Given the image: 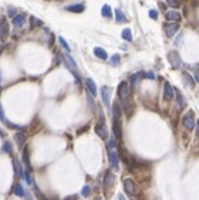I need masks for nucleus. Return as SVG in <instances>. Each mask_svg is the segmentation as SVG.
Masks as SVG:
<instances>
[{"label": "nucleus", "mask_w": 199, "mask_h": 200, "mask_svg": "<svg viewBox=\"0 0 199 200\" xmlns=\"http://www.w3.org/2000/svg\"><path fill=\"white\" fill-rule=\"evenodd\" d=\"M7 36H9V23L3 19L0 21V41L6 40Z\"/></svg>", "instance_id": "f8f14e48"}, {"label": "nucleus", "mask_w": 199, "mask_h": 200, "mask_svg": "<svg viewBox=\"0 0 199 200\" xmlns=\"http://www.w3.org/2000/svg\"><path fill=\"white\" fill-rule=\"evenodd\" d=\"M40 26H43V21L40 19H37V17H34V16H32L30 17V28H36V27H40Z\"/></svg>", "instance_id": "a878e982"}, {"label": "nucleus", "mask_w": 199, "mask_h": 200, "mask_svg": "<svg viewBox=\"0 0 199 200\" xmlns=\"http://www.w3.org/2000/svg\"><path fill=\"white\" fill-rule=\"evenodd\" d=\"M0 84H2V73H0Z\"/></svg>", "instance_id": "49530a36"}, {"label": "nucleus", "mask_w": 199, "mask_h": 200, "mask_svg": "<svg viewBox=\"0 0 199 200\" xmlns=\"http://www.w3.org/2000/svg\"><path fill=\"white\" fill-rule=\"evenodd\" d=\"M94 131H95V134H97L101 139H107V138H108V131H107V126H105L104 119H100V122L95 125Z\"/></svg>", "instance_id": "39448f33"}, {"label": "nucleus", "mask_w": 199, "mask_h": 200, "mask_svg": "<svg viewBox=\"0 0 199 200\" xmlns=\"http://www.w3.org/2000/svg\"><path fill=\"white\" fill-rule=\"evenodd\" d=\"M196 135H199V121H198V129H196Z\"/></svg>", "instance_id": "a18cd8bd"}, {"label": "nucleus", "mask_w": 199, "mask_h": 200, "mask_svg": "<svg viewBox=\"0 0 199 200\" xmlns=\"http://www.w3.org/2000/svg\"><path fill=\"white\" fill-rule=\"evenodd\" d=\"M121 116H122V105L121 102L115 101L112 105V119H121Z\"/></svg>", "instance_id": "ddd939ff"}, {"label": "nucleus", "mask_w": 199, "mask_h": 200, "mask_svg": "<svg viewBox=\"0 0 199 200\" xmlns=\"http://www.w3.org/2000/svg\"><path fill=\"white\" fill-rule=\"evenodd\" d=\"M0 121L3 122V124H6V122H7V119H6V116H5V111H3V107H2V104H0Z\"/></svg>", "instance_id": "e433bc0d"}, {"label": "nucleus", "mask_w": 199, "mask_h": 200, "mask_svg": "<svg viewBox=\"0 0 199 200\" xmlns=\"http://www.w3.org/2000/svg\"><path fill=\"white\" fill-rule=\"evenodd\" d=\"M167 3L171 6V7H174V9H178V7L181 6L179 0H167Z\"/></svg>", "instance_id": "f704fd0d"}, {"label": "nucleus", "mask_w": 199, "mask_h": 200, "mask_svg": "<svg viewBox=\"0 0 199 200\" xmlns=\"http://www.w3.org/2000/svg\"><path fill=\"white\" fill-rule=\"evenodd\" d=\"M110 63H111V65H114V67H117V65L121 63V57L118 56V54H114V56L111 57V60H110Z\"/></svg>", "instance_id": "c756f323"}, {"label": "nucleus", "mask_w": 199, "mask_h": 200, "mask_svg": "<svg viewBox=\"0 0 199 200\" xmlns=\"http://www.w3.org/2000/svg\"><path fill=\"white\" fill-rule=\"evenodd\" d=\"M101 14H102V17H107V19H111V16H112V11H111V7L108 5H104L102 6V9H101Z\"/></svg>", "instance_id": "393cba45"}, {"label": "nucleus", "mask_w": 199, "mask_h": 200, "mask_svg": "<svg viewBox=\"0 0 199 200\" xmlns=\"http://www.w3.org/2000/svg\"><path fill=\"white\" fill-rule=\"evenodd\" d=\"M165 17H167L168 21H172V23H179L181 21V14L178 13L176 10H169V11H167Z\"/></svg>", "instance_id": "2eb2a0df"}, {"label": "nucleus", "mask_w": 199, "mask_h": 200, "mask_svg": "<svg viewBox=\"0 0 199 200\" xmlns=\"http://www.w3.org/2000/svg\"><path fill=\"white\" fill-rule=\"evenodd\" d=\"M195 115H194V111H189L186 112L185 115H184V118H182V125L185 126L188 131H192L195 128Z\"/></svg>", "instance_id": "f03ea898"}, {"label": "nucleus", "mask_w": 199, "mask_h": 200, "mask_svg": "<svg viewBox=\"0 0 199 200\" xmlns=\"http://www.w3.org/2000/svg\"><path fill=\"white\" fill-rule=\"evenodd\" d=\"M175 95V91L172 88V85L165 81V84H164V99H167V101H172V98Z\"/></svg>", "instance_id": "9d476101"}, {"label": "nucleus", "mask_w": 199, "mask_h": 200, "mask_svg": "<svg viewBox=\"0 0 199 200\" xmlns=\"http://www.w3.org/2000/svg\"><path fill=\"white\" fill-rule=\"evenodd\" d=\"M58 41H60V44H61V46H63V48H64L65 51H67V53H70V46H68V44H67V41H65L64 38H63V37H58Z\"/></svg>", "instance_id": "473e14b6"}, {"label": "nucleus", "mask_w": 199, "mask_h": 200, "mask_svg": "<svg viewBox=\"0 0 199 200\" xmlns=\"http://www.w3.org/2000/svg\"><path fill=\"white\" fill-rule=\"evenodd\" d=\"M13 165H14V172H16V175L19 177H22L23 179V173H24V170H23V166H22V163L17 160V159H14L13 160Z\"/></svg>", "instance_id": "aec40b11"}, {"label": "nucleus", "mask_w": 199, "mask_h": 200, "mask_svg": "<svg viewBox=\"0 0 199 200\" xmlns=\"http://www.w3.org/2000/svg\"><path fill=\"white\" fill-rule=\"evenodd\" d=\"M84 9H85V6L84 5H71L68 6V7H65V10L67 11H71V13H83Z\"/></svg>", "instance_id": "6ab92c4d"}, {"label": "nucleus", "mask_w": 199, "mask_h": 200, "mask_svg": "<svg viewBox=\"0 0 199 200\" xmlns=\"http://www.w3.org/2000/svg\"><path fill=\"white\" fill-rule=\"evenodd\" d=\"M23 177L26 179L27 185H33V179H32V175H30V170H28V169H26V170H24Z\"/></svg>", "instance_id": "7c9ffc66"}, {"label": "nucleus", "mask_w": 199, "mask_h": 200, "mask_svg": "<svg viewBox=\"0 0 199 200\" xmlns=\"http://www.w3.org/2000/svg\"><path fill=\"white\" fill-rule=\"evenodd\" d=\"M12 23L16 28H22L26 24V17H24V14H16L12 20Z\"/></svg>", "instance_id": "4468645a"}, {"label": "nucleus", "mask_w": 199, "mask_h": 200, "mask_svg": "<svg viewBox=\"0 0 199 200\" xmlns=\"http://www.w3.org/2000/svg\"><path fill=\"white\" fill-rule=\"evenodd\" d=\"M182 77H184V81H185V84L186 85H189V87H194V84H195V81L192 79V77H191L188 73H184L182 74Z\"/></svg>", "instance_id": "c85d7f7f"}, {"label": "nucleus", "mask_w": 199, "mask_h": 200, "mask_svg": "<svg viewBox=\"0 0 199 200\" xmlns=\"http://www.w3.org/2000/svg\"><path fill=\"white\" fill-rule=\"evenodd\" d=\"M57 2H63V0H57Z\"/></svg>", "instance_id": "de8ad7c7"}, {"label": "nucleus", "mask_w": 199, "mask_h": 200, "mask_svg": "<svg viewBox=\"0 0 199 200\" xmlns=\"http://www.w3.org/2000/svg\"><path fill=\"white\" fill-rule=\"evenodd\" d=\"M115 20L117 23H127V16L122 13L121 9H115Z\"/></svg>", "instance_id": "5701e85b"}, {"label": "nucleus", "mask_w": 199, "mask_h": 200, "mask_svg": "<svg viewBox=\"0 0 199 200\" xmlns=\"http://www.w3.org/2000/svg\"><path fill=\"white\" fill-rule=\"evenodd\" d=\"M65 200H77V196H73V197H67V199H65Z\"/></svg>", "instance_id": "79ce46f5"}, {"label": "nucleus", "mask_w": 199, "mask_h": 200, "mask_svg": "<svg viewBox=\"0 0 199 200\" xmlns=\"http://www.w3.org/2000/svg\"><path fill=\"white\" fill-rule=\"evenodd\" d=\"M108 149V159H110V165H111L112 168L118 169V166H120V155H118V152H117L114 148H107Z\"/></svg>", "instance_id": "7ed1b4c3"}, {"label": "nucleus", "mask_w": 199, "mask_h": 200, "mask_svg": "<svg viewBox=\"0 0 199 200\" xmlns=\"http://www.w3.org/2000/svg\"><path fill=\"white\" fill-rule=\"evenodd\" d=\"M182 38H184V34H182V33H178V36H176L175 40H174V44H175L176 47L181 46V43H182Z\"/></svg>", "instance_id": "72a5a7b5"}, {"label": "nucleus", "mask_w": 199, "mask_h": 200, "mask_svg": "<svg viewBox=\"0 0 199 200\" xmlns=\"http://www.w3.org/2000/svg\"><path fill=\"white\" fill-rule=\"evenodd\" d=\"M194 77H195V81H196V82H198V84H199V70L196 71V73H195V75H194Z\"/></svg>", "instance_id": "a19ab883"}, {"label": "nucleus", "mask_w": 199, "mask_h": 200, "mask_svg": "<svg viewBox=\"0 0 199 200\" xmlns=\"http://www.w3.org/2000/svg\"><path fill=\"white\" fill-rule=\"evenodd\" d=\"M3 150H5L6 153H12V152H13V146H12V144H10V142H5V145H3Z\"/></svg>", "instance_id": "2f4dec72"}, {"label": "nucleus", "mask_w": 199, "mask_h": 200, "mask_svg": "<svg viewBox=\"0 0 199 200\" xmlns=\"http://www.w3.org/2000/svg\"><path fill=\"white\" fill-rule=\"evenodd\" d=\"M118 199H120V200H125V197L122 195H118Z\"/></svg>", "instance_id": "37998d69"}, {"label": "nucleus", "mask_w": 199, "mask_h": 200, "mask_svg": "<svg viewBox=\"0 0 199 200\" xmlns=\"http://www.w3.org/2000/svg\"><path fill=\"white\" fill-rule=\"evenodd\" d=\"M142 77H144L142 73H135V74L131 75V78H130L131 87H132V88H135V87H137V85L139 84V81L142 79Z\"/></svg>", "instance_id": "a211bd4d"}, {"label": "nucleus", "mask_w": 199, "mask_h": 200, "mask_svg": "<svg viewBox=\"0 0 199 200\" xmlns=\"http://www.w3.org/2000/svg\"><path fill=\"white\" fill-rule=\"evenodd\" d=\"M101 98L107 108L111 105V89H110V87H107V85L101 87Z\"/></svg>", "instance_id": "0eeeda50"}, {"label": "nucleus", "mask_w": 199, "mask_h": 200, "mask_svg": "<svg viewBox=\"0 0 199 200\" xmlns=\"http://www.w3.org/2000/svg\"><path fill=\"white\" fill-rule=\"evenodd\" d=\"M85 87H87L88 92L91 94L93 97L97 95V85H95V82H94L91 78H85Z\"/></svg>", "instance_id": "dca6fc26"}, {"label": "nucleus", "mask_w": 199, "mask_h": 200, "mask_svg": "<svg viewBox=\"0 0 199 200\" xmlns=\"http://www.w3.org/2000/svg\"><path fill=\"white\" fill-rule=\"evenodd\" d=\"M14 139H16V142H17L19 146H23V144L26 142V139H27V134H26L24 131H19V132L14 135Z\"/></svg>", "instance_id": "f3484780"}, {"label": "nucleus", "mask_w": 199, "mask_h": 200, "mask_svg": "<svg viewBox=\"0 0 199 200\" xmlns=\"http://www.w3.org/2000/svg\"><path fill=\"white\" fill-rule=\"evenodd\" d=\"M7 13H9V16H10V17H12V16H13V17H14V16H16V9H14V7H10Z\"/></svg>", "instance_id": "ea45409f"}, {"label": "nucleus", "mask_w": 199, "mask_h": 200, "mask_svg": "<svg viewBox=\"0 0 199 200\" xmlns=\"http://www.w3.org/2000/svg\"><path fill=\"white\" fill-rule=\"evenodd\" d=\"M0 136H6V134H5V132H3L2 129H0Z\"/></svg>", "instance_id": "c03bdc74"}, {"label": "nucleus", "mask_w": 199, "mask_h": 200, "mask_svg": "<svg viewBox=\"0 0 199 200\" xmlns=\"http://www.w3.org/2000/svg\"><path fill=\"white\" fill-rule=\"evenodd\" d=\"M122 38H124L125 41H132V33H131L130 28H125V30H122Z\"/></svg>", "instance_id": "bb28decb"}, {"label": "nucleus", "mask_w": 199, "mask_h": 200, "mask_svg": "<svg viewBox=\"0 0 199 200\" xmlns=\"http://www.w3.org/2000/svg\"><path fill=\"white\" fill-rule=\"evenodd\" d=\"M94 54H95V57L101 58V60H107V58H108L107 51L104 48H101V47H95V48H94Z\"/></svg>", "instance_id": "412c9836"}, {"label": "nucleus", "mask_w": 199, "mask_h": 200, "mask_svg": "<svg viewBox=\"0 0 199 200\" xmlns=\"http://www.w3.org/2000/svg\"><path fill=\"white\" fill-rule=\"evenodd\" d=\"M175 92H176V104H178V107L184 108L185 107V99H184V97H182V94H181L179 91H175Z\"/></svg>", "instance_id": "cd10ccee"}, {"label": "nucleus", "mask_w": 199, "mask_h": 200, "mask_svg": "<svg viewBox=\"0 0 199 200\" xmlns=\"http://www.w3.org/2000/svg\"><path fill=\"white\" fill-rule=\"evenodd\" d=\"M13 193L16 196H19V197H24V196H26V190L23 189V186H22V185H14Z\"/></svg>", "instance_id": "b1692460"}, {"label": "nucleus", "mask_w": 199, "mask_h": 200, "mask_svg": "<svg viewBox=\"0 0 199 200\" xmlns=\"http://www.w3.org/2000/svg\"><path fill=\"white\" fill-rule=\"evenodd\" d=\"M168 61L171 63V65L174 67V68H181V67H182L181 56L176 51H169L168 53Z\"/></svg>", "instance_id": "423d86ee"}, {"label": "nucleus", "mask_w": 199, "mask_h": 200, "mask_svg": "<svg viewBox=\"0 0 199 200\" xmlns=\"http://www.w3.org/2000/svg\"><path fill=\"white\" fill-rule=\"evenodd\" d=\"M149 17L151 19H154V20H157L158 19V11L155 9H152V10H149Z\"/></svg>", "instance_id": "4c0bfd02"}, {"label": "nucleus", "mask_w": 199, "mask_h": 200, "mask_svg": "<svg viewBox=\"0 0 199 200\" xmlns=\"http://www.w3.org/2000/svg\"><path fill=\"white\" fill-rule=\"evenodd\" d=\"M95 200H101V199H95Z\"/></svg>", "instance_id": "09e8293b"}, {"label": "nucleus", "mask_w": 199, "mask_h": 200, "mask_svg": "<svg viewBox=\"0 0 199 200\" xmlns=\"http://www.w3.org/2000/svg\"><path fill=\"white\" fill-rule=\"evenodd\" d=\"M164 31L167 37H175V34L179 31V23H167L164 26Z\"/></svg>", "instance_id": "20e7f679"}, {"label": "nucleus", "mask_w": 199, "mask_h": 200, "mask_svg": "<svg viewBox=\"0 0 199 200\" xmlns=\"http://www.w3.org/2000/svg\"><path fill=\"white\" fill-rule=\"evenodd\" d=\"M23 163L26 165V168L28 170H32V166H30V156H28V148L27 146H24L23 149Z\"/></svg>", "instance_id": "4be33fe9"}, {"label": "nucleus", "mask_w": 199, "mask_h": 200, "mask_svg": "<svg viewBox=\"0 0 199 200\" xmlns=\"http://www.w3.org/2000/svg\"><path fill=\"white\" fill-rule=\"evenodd\" d=\"M114 180H115V176H114V173H111L110 170H107V172H105V176H104V180H102V186H104V190H107V189L112 187V185H114Z\"/></svg>", "instance_id": "6e6552de"}, {"label": "nucleus", "mask_w": 199, "mask_h": 200, "mask_svg": "<svg viewBox=\"0 0 199 200\" xmlns=\"http://www.w3.org/2000/svg\"><path fill=\"white\" fill-rule=\"evenodd\" d=\"M124 189L130 196H135V193H137V186H135V183H134L132 179H125L124 180Z\"/></svg>", "instance_id": "1a4fd4ad"}, {"label": "nucleus", "mask_w": 199, "mask_h": 200, "mask_svg": "<svg viewBox=\"0 0 199 200\" xmlns=\"http://www.w3.org/2000/svg\"><path fill=\"white\" fill-rule=\"evenodd\" d=\"M117 92H118V98H120V101L122 102V107H124L125 112L130 115V84L127 82V81H122L120 82L118 85V88H117Z\"/></svg>", "instance_id": "f257e3e1"}, {"label": "nucleus", "mask_w": 199, "mask_h": 200, "mask_svg": "<svg viewBox=\"0 0 199 200\" xmlns=\"http://www.w3.org/2000/svg\"><path fill=\"white\" fill-rule=\"evenodd\" d=\"M90 192H91V187L88 186V185H85V186L83 187V190H81V195H83L84 197H87V196H90Z\"/></svg>", "instance_id": "c9c22d12"}, {"label": "nucleus", "mask_w": 199, "mask_h": 200, "mask_svg": "<svg viewBox=\"0 0 199 200\" xmlns=\"http://www.w3.org/2000/svg\"><path fill=\"white\" fill-rule=\"evenodd\" d=\"M112 129H114V136L117 138V140H121V138H122L121 119H112Z\"/></svg>", "instance_id": "9b49d317"}, {"label": "nucleus", "mask_w": 199, "mask_h": 200, "mask_svg": "<svg viewBox=\"0 0 199 200\" xmlns=\"http://www.w3.org/2000/svg\"><path fill=\"white\" fill-rule=\"evenodd\" d=\"M144 77H145L147 79H155V74H154L152 71H148V73H145V74H144Z\"/></svg>", "instance_id": "58836bf2"}]
</instances>
